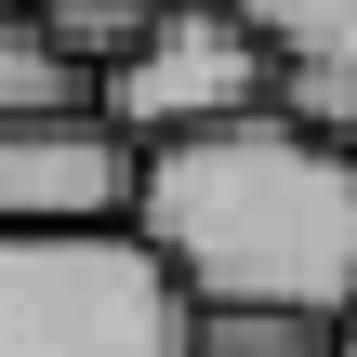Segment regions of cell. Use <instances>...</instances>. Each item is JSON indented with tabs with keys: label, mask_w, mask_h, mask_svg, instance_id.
<instances>
[{
	"label": "cell",
	"mask_w": 357,
	"mask_h": 357,
	"mask_svg": "<svg viewBox=\"0 0 357 357\" xmlns=\"http://www.w3.org/2000/svg\"><path fill=\"white\" fill-rule=\"evenodd\" d=\"M132 238L172 265L185 305H278V318H357V146L305 132L291 106L212 119L146 146Z\"/></svg>",
	"instance_id": "6da1fadb"
},
{
	"label": "cell",
	"mask_w": 357,
	"mask_h": 357,
	"mask_svg": "<svg viewBox=\"0 0 357 357\" xmlns=\"http://www.w3.org/2000/svg\"><path fill=\"white\" fill-rule=\"evenodd\" d=\"M0 357H199V305L132 225L106 238L0 225Z\"/></svg>",
	"instance_id": "7a4b0ae2"
},
{
	"label": "cell",
	"mask_w": 357,
	"mask_h": 357,
	"mask_svg": "<svg viewBox=\"0 0 357 357\" xmlns=\"http://www.w3.org/2000/svg\"><path fill=\"white\" fill-rule=\"evenodd\" d=\"M252 106H278V40L238 0H159V26L106 66V119L132 146H172V132L252 119Z\"/></svg>",
	"instance_id": "3957f363"
},
{
	"label": "cell",
	"mask_w": 357,
	"mask_h": 357,
	"mask_svg": "<svg viewBox=\"0 0 357 357\" xmlns=\"http://www.w3.org/2000/svg\"><path fill=\"white\" fill-rule=\"evenodd\" d=\"M132 185H146V146L106 106L0 119V225H26V238H106V225H132Z\"/></svg>",
	"instance_id": "277c9868"
},
{
	"label": "cell",
	"mask_w": 357,
	"mask_h": 357,
	"mask_svg": "<svg viewBox=\"0 0 357 357\" xmlns=\"http://www.w3.org/2000/svg\"><path fill=\"white\" fill-rule=\"evenodd\" d=\"M66 106H106V79L40 13H0V119H66Z\"/></svg>",
	"instance_id": "5b68a950"
},
{
	"label": "cell",
	"mask_w": 357,
	"mask_h": 357,
	"mask_svg": "<svg viewBox=\"0 0 357 357\" xmlns=\"http://www.w3.org/2000/svg\"><path fill=\"white\" fill-rule=\"evenodd\" d=\"M265 40H278V66H357V0H238Z\"/></svg>",
	"instance_id": "8992f818"
},
{
	"label": "cell",
	"mask_w": 357,
	"mask_h": 357,
	"mask_svg": "<svg viewBox=\"0 0 357 357\" xmlns=\"http://www.w3.org/2000/svg\"><path fill=\"white\" fill-rule=\"evenodd\" d=\"M344 357H357V318H344Z\"/></svg>",
	"instance_id": "52a82bcc"
},
{
	"label": "cell",
	"mask_w": 357,
	"mask_h": 357,
	"mask_svg": "<svg viewBox=\"0 0 357 357\" xmlns=\"http://www.w3.org/2000/svg\"><path fill=\"white\" fill-rule=\"evenodd\" d=\"M0 13H26V0H0Z\"/></svg>",
	"instance_id": "ba28073f"
}]
</instances>
